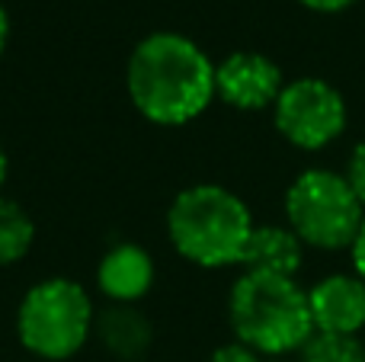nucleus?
<instances>
[{"label":"nucleus","mask_w":365,"mask_h":362,"mask_svg":"<svg viewBox=\"0 0 365 362\" xmlns=\"http://www.w3.org/2000/svg\"><path fill=\"white\" fill-rule=\"evenodd\" d=\"M349 122L346 96L324 77L285 81L279 100L272 103V125L298 151H324L343 138Z\"/></svg>","instance_id":"nucleus-6"},{"label":"nucleus","mask_w":365,"mask_h":362,"mask_svg":"<svg viewBox=\"0 0 365 362\" xmlns=\"http://www.w3.org/2000/svg\"><path fill=\"white\" fill-rule=\"evenodd\" d=\"M93 331H96V337L103 340V346L119 362L141 359L154 340L151 321L138 311V305H113V301H109V305L96 314Z\"/></svg>","instance_id":"nucleus-11"},{"label":"nucleus","mask_w":365,"mask_h":362,"mask_svg":"<svg viewBox=\"0 0 365 362\" xmlns=\"http://www.w3.org/2000/svg\"><path fill=\"white\" fill-rule=\"evenodd\" d=\"M298 362H365V346L359 337L314 333L298 353Z\"/></svg>","instance_id":"nucleus-13"},{"label":"nucleus","mask_w":365,"mask_h":362,"mask_svg":"<svg viewBox=\"0 0 365 362\" xmlns=\"http://www.w3.org/2000/svg\"><path fill=\"white\" fill-rule=\"evenodd\" d=\"M285 224L304 247L349 250L365 222V205L340 170L308 167L285 190Z\"/></svg>","instance_id":"nucleus-5"},{"label":"nucleus","mask_w":365,"mask_h":362,"mask_svg":"<svg viewBox=\"0 0 365 362\" xmlns=\"http://www.w3.org/2000/svg\"><path fill=\"white\" fill-rule=\"evenodd\" d=\"M282 87V68L263 51H231L215 64V96L240 113L272 109Z\"/></svg>","instance_id":"nucleus-7"},{"label":"nucleus","mask_w":365,"mask_h":362,"mask_svg":"<svg viewBox=\"0 0 365 362\" xmlns=\"http://www.w3.org/2000/svg\"><path fill=\"white\" fill-rule=\"evenodd\" d=\"M125 93L154 125H189L215 100V61L182 32H151L128 55Z\"/></svg>","instance_id":"nucleus-1"},{"label":"nucleus","mask_w":365,"mask_h":362,"mask_svg":"<svg viewBox=\"0 0 365 362\" xmlns=\"http://www.w3.org/2000/svg\"><path fill=\"white\" fill-rule=\"evenodd\" d=\"M304 263V244L289 224H257L244 250V273H269V276H292Z\"/></svg>","instance_id":"nucleus-10"},{"label":"nucleus","mask_w":365,"mask_h":362,"mask_svg":"<svg viewBox=\"0 0 365 362\" xmlns=\"http://www.w3.org/2000/svg\"><path fill=\"white\" fill-rule=\"evenodd\" d=\"M6 42H10V16H6V6L0 4V58L6 51Z\"/></svg>","instance_id":"nucleus-18"},{"label":"nucleus","mask_w":365,"mask_h":362,"mask_svg":"<svg viewBox=\"0 0 365 362\" xmlns=\"http://www.w3.org/2000/svg\"><path fill=\"white\" fill-rule=\"evenodd\" d=\"M269 362H285V359H269Z\"/></svg>","instance_id":"nucleus-20"},{"label":"nucleus","mask_w":365,"mask_h":362,"mask_svg":"<svg viewBox=\"0 0 365 362\" xmlns=\"http://www.w3.org/2000/svg\"><path fill=\"white\" fill-rule=\"evenodd\" d=\"M227 324L234 340L266 359L302 353L314 337L308 289L292 276L244 273L227 292Z\"/></svg>","instance_id":"nucleus-2"},{"label":"nucleus","mask_w":365,"mask_h":362,"mask_svg":"<svg viewBox=\"0 0 365 362\" xmlns=\"http://www.w3.org/2000/svg\"><path fill=\"white\" fill-rule=\"evenodd\" d=\"M212 362H269V359L259 356L257 350H250V346L240 343V340H231V343L218 346V350L212 353Z\"/></svg>","instance_id":"nucleus-15"},{"label":"nucleus","mask_w":365,"mask_h":362,"mask_svg":"<svg viewBox=\"0 0 365 362\" xmlns=\"http://www.w3.org/2000/svg\"><path fill=\"white\" fill-rule=\"evenodd\" d=\"M314 333L359 337L365 331V282L356 273H330L308 289Z\"/></svg>","instance_id":"nucleus-8"},{"label":"nucleus","mask_w":365,"mask_h":362,"mask_svg":"<svg viewBox=\"0 0 365 362\" xmlns=\"http://www.w3.org/2000/svg\"><path fill=\"white\" fill-rule=\"evenodd\" d=\"M6 173H10V157H6L4 145H0V190H4V183H6Z\"/></svg>","instance_id":"nucleus-19"},{"label":"nucleus","mask_w":365,"mask_h":362,"mask_svg":"<svg viewBox=\"0 0 365 362\" xmlns=\"http://www.w3.org/2000/svg\"><path fill=\"white\" fill-rule=\"evenodd\" d=\"M343 177H346V183L353 186V192L365 205V138L353 145V151H349V157H346V167H343Z\"/></svg>","instance_id":"nucleus-14"},{"label":"nucleus","mask_w":365,"mask_h":362,"mask_svg":"<svg viewBox=\"0 0 365 362\" xmlns=\"http://www.w3.org/2000/svg\"><path fill=\"white\" fill-rule=\"evenodd\" d=\"M96 286L113 305H138L154 286V260L141 244H115L96 267Z\"/></svg>","instance_id":"nucleus-9"},{"label":"nucleus","mask_w":365,"mask_h":362,"mask_svg":"<svg viewBox=\"0 0 365 362\" xmlns=\"http://www.w3.org/2000/svg\"><path fill=\"white\" fill-rule=\"evenodd\" d=\"M253 222L247 202L218 183H195L177 192L167 209V237L173 250L202 269H225L244 260Z\"/></svg>","instance_id":"nucleus-3"},{"label":"nucleus","mask_w":365,"mask_h":362,"mask_svg":"<svg viewBox=\"0 0 365 362\" xmlns=\"http://www.w3.org/2000/svg\"><path fill=\"white\" fill-rule=\"evenodd\" d=\"M349 257H353V273L365 282V222H362L359 234H356L353 247H349Z\"/></svg>","instance_id":"nucleus-16"},{"label":"nucleus","mask_w":365,"mask_h":362,"mask_svg":"<svg viewBox=\"0 0 365 362\" xmlns=\"http://www.w3.org/2000/svg\"><path fill=\"white\" fill-rule=\"evenodd\" d=\"M302 6H308V10H317V13H340L346 10V6H353L356 0H298Z\"/></svg>","instance_id":"nucleus-17"},{"label":"nucleus","mask_w":365,"mask_h":362,"mask_svg":"<svg viewBox=\"0 0 365 362\" xmlns=\"http://www.w3.org/2000/svg\"><path fill=\"white\" fill-rule=\"evenodd\" d=\"M96 324L90 292L68 276H48L23 295L16 308V337L32 356L61 362L83 350Z\"/></svg>","instance_id":"nucleus-4"},{"label":"nucleus","mask_w":365,"mask_h":362,"mask_svg":"<svg viewBox=\"0 0 365 362\" xmlns=\"http://www.w3.org/2000/svg\"><path fill=\"white\" fill-rule=\"evenodd\" d=\"M36 244V222L19 202L0 196V267L19 263Z\"/></svg>","instance_id":"nucleus-12"}]
</instances>
